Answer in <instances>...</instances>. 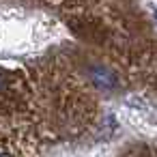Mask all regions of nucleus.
Returning a JSON list of instances; mask_svg holds the SVG:
<instances>
[{
    "label": "nucleus",
    "instance_id": "obj_1",
    "mask_svg": "<svg viewBox=\"0 0 157 157\" xmlns=\"http://www.w3.org/2000/svg\"><path fill=\"white\" fill-rule=\"evenodd\" d=\"M90 80L99 88H114L116 86V75L108 67H93L90 69Z\"/></svg>",
    "mask_w": 157,
    "mask_h": 157
},
{
    "label": "nucleus",
    "instance_id": "obj_3",
    "mask_svg": "<svg viewBox=\"0 0 157 157\" xmlns=\"http://www.w3.org/2000/svg\"><path fill=\"white\" fill-rule=\"evenodd\" d=\"M131 157H146V155H131Z\"/></svg>",
    "mask_w": 157,
    "mask_h": 157
},
{
    "label": "nucleus",
    "instance_id": "obj_2",
    "mask_svg": "<svg viewBox=\"0 0 157 157\" xmlns=\"http://www.w3.org/2000/svg\"><path fill=\"white\" fill-rule=\"evenodd\" d=\"M0 157H15V155L9 153V151H0Z\"/></svg>",
    "mask_w": 157,
    "mask_h": 157
},
{
    "label": "nucleus",
    "instance_id": "obj_4",
    "mask_svg": "<svg viewBox=\"0 0 157 157\" xmlns=\"http://www.w3.org/2000/svg\"><path fill=\"white\" fill-rule=\"evenodd\" d=\"M153 15H155V20H157V9H155V13H153Z\"/></svg>",
    "mask_w": 157,
    "mask_h": 157
}]
</instances>
